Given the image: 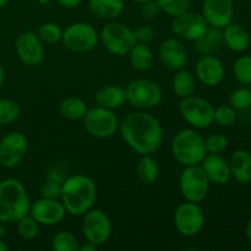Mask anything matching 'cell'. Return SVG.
Wrapping results in <instances>:
<instances>
[{
    "instance_id": "7402d4cb",
    "label": "cell",
    "mask_w": 251,
    "mask_h": 251,
    "mask_svg": "<svg viewBox=\"0 0 251 251\" xmlns=\"http://www.w3.org/2000/svg\"><path fill=\"white\" fill-rule=\"evenodd\" d=\"M95 100L97 105L107 109L114 110L122 107L126 100L125 88L115 85H108L97 91L95 95Z\"/></svg>"
},
{
    "instance_id": "9a60e30c",
    "label": "cell",
    "mask_w": 251,
    "mask_h": 251,
    "mask_svg": "<svg viewBox=\"0 0 251 251\" xmlns=\"http://www.w3.org/2000/svg\"><path fill=\"white\" fill-rule=\"evenodd\" d=\"M29 213L39 225L56 226L64 220L68 212L59 199L42 198L31 203Z\"/></svg>"
},
{
    "instance_id": "74e56055",
    "label": "cell",
    "mask_w": 251,
    "mask_h": 251,
    "mask_svg": "<svg viewBox=\"0 0 251 251\" xmlns=\"http://www.w3.org/2000/svg\"><path fill=\"white\" fill-rule=\"evenodd\" d=\"M230 105L234 109H247L251 105V91L250 88H238L230 95Z\"/></svg>"
},
{
    "instance_id": "e0dca14e",
    "label": "cell",
    "mask_w": 251,
    "mask_h": 251,
    "mask_svg": "<svg viewBox=\"0 0 251 251\" xmlns=\"http://www.w3.org/2000/svg\"><path fill=\"white\" fill-rule=\"evenodd\" d=\"M16 53L20 60L28 66H37L43 61L44 50L37 33L26 31L17 37Z\"/></svg>"
},
{
    "instance_id": "d6986e66",
    "label": "cell",
    "mask_w": 251,
    "mask_h": 251,
    "mask_svg": "<svg viewBox=\"0 0 251 251\" xmlns=\"http://www.w3.org/2000/svg\"><path fill=\"white\" fill-rule=\"evenodd\" d=\"M195 73L201 83L212 87L222 82L225 77V66L222 61L215 55H202L196 63Z\"/></svg>"
},
{
    "instance_id": "9c48e42d",
    "label": "cell",
    "mask_w": 251,
    "mask_h": 251,
    "mask_svg": "<svg viewBox=\"0 0 251 251\" xmlns=\"http://www.w3.org/2000/svg\"><path fill=\"white\" fill-rule=\"evenodd\" d=\"M83 124L91 136L96 139L112 137L119 129V120L113 110L97 105L86 112Z\"/></svg>"
},
{
    "instance_id": "c3c4849f",
    "label": "cell",
    "mask_w": 251,
    "mask_h": 251,
    "mask_svg": "<svg viewBox=\"0 0 251 251\" xmlns=\"http://www.w3.org/2000/svg\"><path fill=\"white\" fill-rule=\"evenodd\" d=\"M7 1H9V0H0V9H1L2 6H5Z\"/></svg>"
},
{
    "instance_id": "ee69618b",
    "label": "cell",
    "mask_w": 251,
    "mask_h": 251,
    "mask_svg": "<svg viewBox=\"0 0 251 251\" xmlns=\"http://www.w3.org/2000/svg\"><path fill=\"white\" fill-rule=\"evenodd\" d=\"M5 78H6V74H5L4 68L0 65V88H1L2 85L5 83Z\"/></svg>"
},
{
    "instance_id": "f907efd6",
    "label": "cell",
    "mask_w": 251,
    "mask_h": 251,
    "mask_svg": "<svg viewBox=\"0 0 251 251\" xmlns=\"http://www.w3.org/2000/svg\"><path fill=\"white\" fill-rule=\"evenodd\" d=\"M49 1H50V0H38V2H39V4H42V5H46V4H48Z\"/></svg>"
},
{
    "instance_id": "8992f818",
    "label": "cell",
    "mask_w": 251,
    "mask_h": 251,
    "mask_svg": "<svg viewBox=\"0 0 251 251\" xmlns=\"http://www.w3.org/2000/svg\"><path fill=\"white\" fill-rule=\"evenodd\" d=\"M210 180L200 164L185 167L179 178L181 195L190 202H201L210 191Z\"/></svg>"
},
{
    "instance_id": "6da1fadb",
    "label": "cell",
    "mask_w": 251,
    "mask_h": 251,
    "mask_svg": "<svg viewBox=\"0 0 251 251\" xmlns=\"http://www.w3.org/2000/svg\"><path fill=\"white\" fill-rule=\"evenodd\" d=\"M119 129L130 149L141 156L154 153L163 141L161 123L149 113H131L123 120Z\"/></svg>"
},
{
    "instance_id": "4fadbf2b",
    "label": "cell",
    "mask_w": 251,
    "mask_h": 251,
    "mask_svg": "<svg viewBox=\"0 0 251 251\" xmlns=\"http://www.w3.org/2000/svg\"><path fill=\"white\" fill-rule=\"evenodd\" d=\"M28 149L27 139L24 134L12 131L5 135L0 141V163L5 168L19 166L25 158Z\"/></svg>"
},
{
    "instance_id": "4316f807",
    "label": "cell",
    "mask_w": 251,
    "mask_h": 251,
    "mask_svg": "<svg viewBox=\"0 0 251 251\" xmlns=\"http://www.w3.org/2000/svg\"><path fill=\"white\" fill-rule=\"evenodd\" d=\"M196 90V81L193 74L185 69L176 71L173 78V91L178 97L185 98L193 96Z\"/></svg>"
},
{
    "instance_id": "cb8c5ba5",
    "label": "cell",
    "mask_w": 251,
    "mask_h": 251,
    "mask_svg": "<svg viewBox=\"0 0 251 251\" xmlns=\"http://www.w3.org/2000/svg\"><path fill=\"white\" fill-rule=\"evenodd\" d=\"M88 7L98 19L114 20L124 11V0H90Z\"/></svg>"
},
{
    "instance_id": "8fae6325",
    "label": "cell",
    "mask_w": 251,
    "mask_h": 251,
    "mask_svg": "<svg viewBox=\"0 0 251 251\" xmlns=\"http://www.w3.org/2000/svg\"><path fill=\"white\" fill-rule=\"evenodd\" d=\"M203 223L205 216L202 208L196 202L186 201L179 205L174 212V226L184 237H195L203 228Z\"/></svg>"
},
{
    "instance_id": "ab89813d",
    "label": "cell",
    "mask_w": 251,
    "mask_h": 251,
    "mask_svg": "<svg viewBox=\"0 0 251 251\" xmlns=\"http://www.w3.org/2000/svg\"><path fill=\"white\" fill-rule=\"evenodd\" d=\"M135 39H136V43H142V44H150L154 39L156 36V32L152 28L151 26H147V25H142L139 26L134 31Z\"/></svg>"
},
{
    "instance_id": "681fc988",
    "label": "cell",
    "mask_w": 251,
    "mask_h": 251,
    "mask_svg": "<svg viewBox=\"0 0 251 251\" xmlns=\"http://www.w3.org/2000/svg\"><path fill=\"white\" fill-rule=\"evenodd\" d=\"M132 1H135V2H139V4H144V2L151 1V0H132Z\"/></svg>"
},
{
    "instance_id": "d6a6232c",
    "label": "cell",
    "mask_w": 251,
    "mask_h": 251,
    "mask_svg": "<svg viewBox=\"0 0 251 251\" xmlns=\"http://www.w3.org/2000/svg\"><path fill=\"white\" fill-rule=\"evenodd\" d=\"M17 232L25 240H32L37 238L39 233V223L32 216H24L17 221Z\"/></svg>"
},
{
    "instance_id": "603a6c76",
    "label": "cell",
    "mask_w": 251,
    "mask_h": 251,
    "mask_svg": "<svg viewBox=\"0 0 251 251\" xmlns=\"http://www.w3.org/2000/svg\"><path fill=\"white\" fill-rule=\"evenodd\" d=\"M223 43L233 51L247 50L250 44V36L244 27L229 24L223 28Z\"/></svg>"
},
{
    "instance_id": "f546056e",
    "label": "cell",
    "mask_w": 251,
    "mask_h": 251,
    "mask_svg": "<svg viewBox=\"0 0 251 251\" xmlns=\"http://www.w3.org/2000/svg\"><path fill=\"white\" fill-rule=\"evenodd\" d=\"M78 240L68 230H60L51 240V249L54 251H78Z\"/></svg>"
},
{
    "instance_id": "ac0fdd59",
    "label": "cell",
    "mask_w": 251,
    "mask_h": 251,
    "mask_svg": "<svg viewBox=\"0 0 251 251\" xmlns=\"http://www.w3.org/2000/svg\"><path fill=\"white\" fill-rule=\"evenodd\" d=\"M159 59L164 68L172 71H178L188 63V51L185 46L178 38L169 37L161 43Z\"/></svg>"
},
{
    "instance_id": "b9f144b4",
    "label": "cell",
    "mask_w": 251,
    "mask_h": 251,
    "mask_svg": "<svg viewBox=\"0 0 251 251\" xmlns=\"http://www.w3.org/2000/svg\"><path fill=\"white\" fill-rule=\"evenodd\" d=\"M61 6L68 7V9H73V7L78 6L82 2V0H56Z\"/></svg>"
},
{
    "instance_id": "277c9868",
    "label": "cell",
    "mask_w": 251,
    "mask_h": 251,
    "mask_svg": "<svg viewBox=\"0 0 251 251\" xmlns=\"http://www.w3.org/2000/svg\"><path fill=\"white\" fill-rule=\"evenodd\" d=\"M171 150L174 159L184 167L201 164L207 154L205 140L194 129H184L176 132L172 140Z\"/></svg>"
},
{
    "instance_id": "d590c367",
    "label": "cell",
    "mask_w": 251,
    "mask_h": 251,
    "mask_svg": "<svg viewBox=\"0 0 251 251\" xmlns=\"http://www.w3.org/2000/svg\"><path fill=\"white\" fill-rule=\"evenodd\" d=\"M237 120V113L232 105H221L215 108L213 114V123L218 124L220 126H230Z\"/></svg>"
},
{
    "instance_id": "f5cc1de1",
    "label": "cell",
    "mask_w": 251,
    "mask_h": 251,
    "mask_svg": "<svg viewBox=\"0 0 251 251\" xmlns=\"http://www.w3.org/2000/svg\"><path fill=\"white\" fill-rule=\"evenodd\" d=\"M0 166H1V163H0Z\"/></svg>"
},
{
    "instance_id": "30bf717a",
    "label": "cell",
    "mask_w": 251,
    "mask_h": 251,
    "mask_svg": "<svg viewBox=\"0 0 251 251\" xmlns=\"http://www.w3.org/2000/svg\"><path fill=\"white\" fill-rule=\"evenodd\" d=\"M126 100L136 108H153L162 100V90L154 81L149 78H137L131 81L125 88Z\"/></svg>"
},
{
    "instance_id": "e575fe53",
    "label": "cell",
    "mask_w": 251,
    "mask_h": 251,
    "mask_svg": "<svg viewBox=\"0 0 251 251\" xmlns=\"http://www.w3.org/2000/svg\"><path fill=\"white\" fill-rule=\"evenodd\" d=\"M161 11L176 17L190 9V0H156Z\"/></svg>"
},
{
    "instance_id": "44dd1931",
    "label": "cell",
    "mask_w": 251,
    "mask_h": 251,
    "mask_svg": "<svg viewBox=\"0 0 251 251\" xmlns=\"http://www.w3.org/2000/svg\"><path fill=\"white\" fill-rule=\"evenodd\" d=\"M230 176L240 184L251 181V154L245 150H238L229 159Z\"/></svg>"
},
{
    "instance_id": "7c38bea8",
    "label": "cell",
    "mask_w": 251,
    "mask_h": 251,
    "mask_svg": "<svg viewBox=\"0 0 251 251\" xmlns=\"http://www.w3.org/2000/svg\"><path fill=\"white\" fill-rule=\"evenodd\" d=\"M82 232L87 242L97 247L104 245L112 235V222L102 210H90L85 213Z\"/></svg>"
},
{
    "instance_id": "7bdbcfd3",
    "label": "cell",
    "mask_w": 251,
    "mask_h": 251,
    "mask_svg": "<svg viewBox=\"0 0 251 251\" xmlns=\"http://www.w3.org/2000/svg\"><path fill=\"white\" fill-rule=\"evenodd\" d=\"M96 250H97V245H95L91 242H87L86 244H83L82 247L78 248V251H96Z\"/></svg>"
},
{
    "instance_id": "4dcf8cb0",
    "label": "cell",
    "mask_w": 251,
    "mask_h": 251,
    "mask_svg": "<svg viewBox=\"0 0 251 251\" xmlns=\"http://www.w3.org/2000/svg\"><path fill=\"white\" fill-rule=\"evenodd\" d=\"M37 36L41 39L42 43L55 44L61 41L63 29L55 22H46V24L41 25L39 28L37 29Z\"/></svg>"
},
{
    "instance_id": "1f68e13d",
    "label": "cell",
    "mask_w": 251,
    "mask_h": 251,
    "mask_svg": "<svg viewBox=\"0 0 251 251\" xmlns=\"http://www.w3.org/2000/svg\"><path fill=\"white\" fill-rule=\"evenodd\" d=\"M19 103L12 100H0V125H9L20 117Z\"/></svg>"
},
{
    "instance_id": "836d02e7",
    "label": "cell",
    "mask_w": 251,
    "mask_h": 251,
    "mask_svg": "<svg viewBox=\"0 0 251 251\" xmlns=\"http://www.w3.org/2000/svg\"><path fill=\"white\" fill-rule=\"evenodd\" d=\"M235 78L242 85H251V56L243 55L237 59L233 68Z\"/></svg>"
},
{
    "instance_id": "83f0119b",
    "label": "cell",
    "mask_w": 251,
    "mask_h": 251,
    "mask_svg": "<svg viewBox=\"0 0 251 251\" xmlns=\"http://www.w3.org/2000/svg\"><path fill=\"white\" fill-rule=\"evenodd\" d=\"M159 167L151 154H144L137 163V176L145 185H152L158 179Z\"/></svg>"
},
{
    "instance_id": "d4e9b609",
    "label": "cell",
    "mask_w": 251,
    "mask_h": 251,
    "mask_svg": "<svg viewBox=\"0 0 251 251\" xmlns=\"http://www.w3.org/2000/svg\"><path fill=\"white\" fill-rule=\"evenodd\" d=\"M130 63L132 68L137 71H147L151 69L153 64V51L149 47V44L136 43L129 51Z\"/></svg>"
},
{
    "instance_id": "5b68a950",
    "label": "cell",
    "mask_w": 251,
    "mask_h": 251,
    "mask_svg": "<svg viewBox=\"0 0 251 251\" xmlns=\"http://www.w3.org/2000/svg\"><path fill=\"white\" fill-rule=\"evenodd\" d=\"M179 112L186 123L198 129H206L213 124L215 107L210 100L198 96L181 98Z\"/></svg>"
},
{
    "instance_id": "816d5d0a",
    "label": "cell",
    "mask_w": 251,
    "mask_h": 251,
    "mask_svg": "<svg viewBox=\"0 0 251 251\" xmlns=\"http://www.w3.org/2000/svg\"><path fill=\"white\" fill-rule=\"evenodd\" d=\"M250 91H251V85H250Z\"/></svg>"
},
{
    "instance_id": "f35d334b",
    "label": "cell",
    "mask_w": 251,
    "mask_h": 251,
    "mask_svg": "<svg viewBox=\"0 0 251 251\" xmlns=\"http://www.w3.org/2000/svg\"><path fill=\"white\" fill-rule=\"evenodd\" d=\"M61 183L63 181L58 179L49 178L46 183L42 185L41 194L42 198L46 199H60L61 195Z\"/></svg>"
},
{
    "instance_id": "7a4b0ae2",
    "label": "cell",
    "mask_w": 251,
    "mask_h": 251,
    "mask_svg": "<svg viewBox=\"0 0 251 251\" xmlns=\"http://www.w3.org/2000/svg\"><path fill=\"white\" fill-rule=\"evenodd\" d=\"M96 199L97 186L90 176L76 174L61 183L60 201L70 215L83 216L92 208Z\"/></svg>"
},
{
    "instance_id": "7dc6e473",
    "label": "cell",
    "mask_w": 251,
    "mask_h": 251,
    "mask_svg": "<svg viewBox=\"0 0 251 251\" xmlns=\"http://www.w3.org/2000/svg\"><path fill=\"white\" fill-rule=\"evenodd\" d=\"M4 234H5V229H4V227H2V226H0V237H4Z\"/></svg>"
},
{
    "instance_id": "60d3db41",
    "label": "cell",
    "mask_w": 251,
    "mask_h": 251,
    "mask_svg": "<svg viewBox=\"0 0 251 251\" xmlns=\"http://www.w3.org/2000/svg\"><path fill=\"white\" fill-rule=\"evenodd\" d=\"M161 9H159L158 4L156 0H151V1L144 2L141 6V15L144 19L146 20H154L159 16L161 14Z\"/></svg>"
},
{
    "instance_id": "ffe728a7",
    "label": "cell",
    "mask_w": 251,
    "mask_h": 251,
    "mask_svg": "<svg viewBox=\"0 0 251 251\" xmlns=\"http://www.w3.org/2000/svg\"><path fill=\"white\" fill-rule=\"evenodd\" d=\"M203 172L207 176L210 183L216 185H225L230 178L229 163L221 154L207 153L201 162Z\"/></svg>"
},
{
    "instance_id": "2e32d148",
    "label": "cell",
    "mask_w": 251,
    "mask_h": 251,
    "mask_svg": "<svg viewBox=\"0 0 251 251\" xmlns=\"http://www.w3.org/2000/svg\"><path fill=\"white\" fill-rule=\"evenodd\" d=\"M210 26L225 28L232 24L234 15V1L233 0H203L202 14Z\"/></svg>"
},
{
    "instance_id": "484cf974",
    "label": "cell",
    "mask_w": 251,
    "mask_h": 251,
    "mask_svg": "<svg viewBox=\"0 0 251 251\" xmlns=\"http://www.w3.org/2000/svg\"><path fill=\"white\" fill-rule=\"evenodd\" d=\"M196 43V50L201 55H207V54H212L220 47L223 44V32L221 28L217 27H212V28H207L202 37L195 41Z\"/></svg>"
},
{
    "instance_id": "f6af8a7d",
    "label": "cell",
    "mask_w": 251,
    "mask_h": 251,
    "mask_svg": "<svg viewBox=\"0 0 251 251\" xmlns=\"http://www.w3.org/2000/svg\"><path fill=\"white\" fill-rule=\"evenodd\" d=\"M245 233H247L248 239H249V242L251 243V218L249 220V222H248L247 229H245Z\"/></svg>"
},
{
    "instance_id": "ba28073f",
    "label": "cell",
    "mask_w": 251,
    "mask_h": 251,
    "mask_svg": "<svg viewBox=\"0 0 251 251\" xmlns=\"http://www.w3.org/2000/svg\"><path fill=\"white\" fill-rule=\"evenodd\" d=\"M97 29L87 22H75L63 31L64 46L75 53H87L98 43Z\"/></svg>"
},
{
    "instance_id": "52a82bcc",
    "label": "cell",
    "mask_w": 251,
    "mask_h": 251,
    "mask_svg": "<svg viewBox=\"0 0 251 251\" xmlns=\"http://www.w3.org/2000/svg\"><path fill=\"white\" fill-rule=\"evenodd\" d=\"M100 41L109 53L114 55L129 54L132 47L136 44L134 31L119 22H109L100 31Z\"/></svg>"
},
{
    "instance_id": "5bb4252c",
    "label": "cell",
    "mask_w": 251,
    "mask_h": 251,
    "mask_svg": "<svg viewBox=\"0 0 251 251\" xmlns=\"http://www.w3.org/2000/svg\"><path fill=\"white\" fill-rule=\"evenodd\" d=\"M207 28L208 24L203 19L202 15L198 12L186 11L174 17L172 22V29L174 34L186 41H198L200 37L205 34Z\"/></svg>"
},
{
    "instance_id": "8d00e7d4",
    "label": "cell",
    "mask_w": 251,
    "mask_h": 251,
    "mask_svg": "<svg viewBox=\"0 0 251 251\" xmlns=\"http://www.w3.org/2000/svg\"><path fill=\"white\" fill-rule=\"evenodd\" d=\"M228 147V140L225 135L212 134L205 139V149L207 153L221 154Z\"/></svg>"
},
{
    "instance_id": "3957f363",
    "label": "cell",
    "mask_w": 251,
    "mask_h": 251,
    "mask_svg": "<svg viewBox=\"0 0 251 251\" xmlns=\"http://www.w3.org/2000/svg\"><path fill=\"white\" fill-rule=\"evenodd\" d=\"M29 207V196L21 181L15 178L0 181V222H17L28 215Z\"/></svg>"
},
{
    "instance_id": "bcb514c9",
    "label": "cell",
    "mask_w": 251,
    "mask_h": 251,
    "mask_svg": "<svg viewBox=\"0 0 251 251\" xmlns=\"http://www.w3.org/2000/svg\"><path fill=\"white\" fill-rule=\"evenodd\" d=\"M7 249H9V247H7L6 243L4 242V239L0 237V251H7Z\"/></svg>"
},
{
    "instance_id": "f1b7e54d",
    "label": "cell",
    "mask_w": 251,
    "mask_h": 251,
    "mask_svg": "<svg viewBox=\"0 0 251 251\" xmlns=\"http://www.w3.org/2000/svg\"><path fill=\"white\" fill-rule=\"evenodd\" d=\"M87 110L88 108L86 103L77 97H68L60 103L61 115L69 120L83 119Z\"/></svg>"
}]
</instances>
